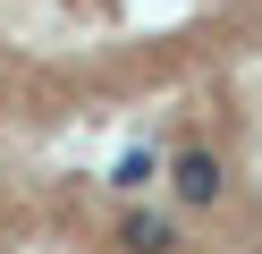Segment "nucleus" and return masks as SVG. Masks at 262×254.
Here are the masks:
<instances>
[{
  "instance_id": "nucleus-3",
  "label": "nucleus",
  "mask_w": 262,
  "mask_h": 254,
  "mask_svg": "<svg viewBox=\"0 0 262 254\" xmlns=\"http://www.w3.org/2000/svg\"><path fill=\"white\" fill-rule=\"evenodd\" d=\"M0 254H211V246L178 237L169 220L119 195H93L85 178L0 169Z\"/></svg>"
},
{
  "instance_id": "nucleus-2",
  "label": "nucleus",
  "mask_w": 262,
  "mask_h": 254,
  "mask_svg": "<svg viewBox=\"0 0 262 254\" xmlns=\"http://www.w3.org/2000/svg\"><path fill=\"white\" fill-rule=\"evenodd\" d=\"M178 195L203 212L237 254H262V51L203 85V110H186L169 161Z\"/></svg>"
},
{
  "instance_id": "nucleus-1",
  "label": "nucleus",
  "mask_w": 262,
  "mask_h": 254,
  "mask_svg": "<svg viewBox=\"0 0 262 254\" xmlns=\"http://www.w3.org/2000/svg\"><path fill=\"white\" fill-rule=\"evenodd\" d=\"M262 51V0H0V119H85Z\"/></svg>"
}]
</instances>
